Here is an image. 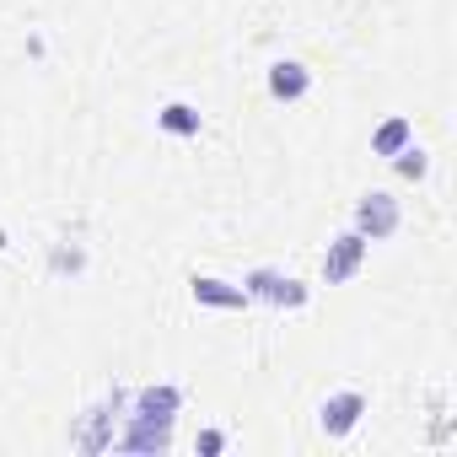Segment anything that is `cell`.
I'll return each mask as SVG.
<instances>
[{
  "mask_svg": "<svg viewBox=\"0 0 457 457\" xmlns=\"http://www.w3.org/2000/svg\"><path fill=\"white\" fill-rule=\"evenodd\" d=\"M398 220H403V210H398V199H393L387 188L361 194V204H355V232H361L366 243H387V237L398 232Z\"/></svg>",
  "mask_w": 457,
  "mask_h": 457,
  "instance_id": "6da1fadb",
  "label": "cell"
},
{
  "mask_svg": "<svg viewBox=\"0 0 457 457\" xmlns=\"http://www.w3.org/2000/svg\"><path fill=\"white\" fill-rule=\"evenodd\" d=\"M243 291H248V302H270V307H291V312L312 302V291H307L302 280L280 275V270H253V275H243Z\"/></svg>",
  "mask_w": 457,
  "mask_h": 457,
  "instance_id": "7a4b0ae2",
  "label": "cell"
},
{
  "mask_svg": "<svg viewBox=\"0 0 457 457\" xmlns=\"http://www.w3.org/2000/svg\"><path fill=\"white\" fill-rule=\"evenodd\" d=\"M366 253H371V243H366L361 232L334 237V243H328V253H323V280H328V286L355 280V275H361V264H366Z\"/></svg>",
  "mask_w": 457,
  "mask_h": 457,
  "instance_id": "3957f363",
  "label": "cell"
},
{
  "mask_svg": "<svg viewBox=\"0 0 457 457\" xmlns=\"http://www.w3.org/2000/svg\"><path fill=\"white\" fill-rule=\"evenodd\" d=\"M178 409H183V393L172 382H151L129 398V420H151V425H172Z\"/></svg>",
  "mask_w": 457,
  "mask_h": 457,
  "instance_id": "277c9868",
  "label": "cell"
},
{
  "mask_svg": "<svg viewBox=\"0 0 457 457\" xmlns=\"http://www.w3.org/2000/svg\"><path fill=\"white\" fill-rule=\"evenodd\" d=\"M361 414H366V398H361L355 387H345V393L323 398V409H318V425H323V436H350V430L361 425Z\"/></svg>",
  "mask_w": 457,
  "mask_h": 457,
  "instance_id": "5b68a950",
  "label": "cell"
},
{
  "mask_svg": "<svg viewBox=\"0 0 457 457\" xmlns=\"http://www.w3.org/2000/svg\"><path fill=\"white\" fill-rule=\"evenodd\" d=\"M188 291H194V302H199V307H215V312H243V307H248V291H243V286L215 280V275H194V280H188Z\"/></svg>",
  "mask_w": 457,
  "mask_h": 457,
  "instance_id": "8992f818",
  "label": "cell"
},
{
  "mask_svg": "<svg viewBox=\"0 0 457 457\" xmlns=\"http://www.w3.org/2000/svg\"><path fill=\"white\" fill-rule=\"evenodd\" d=\"M119 409H124V393L113 387L97 409H87V414H92V425L76 436V446H81V452H108V446H113V414H119Z\"/></svg>",
  "mask_w": 457,
  "mask_h": 457,
  "instance_id": "52a82bcc",
  "label": "cell"
},
{
  "mask_svg": "<svg viewBox=\"0 0 457 457\" xmlns=\"http://www.w3.org/2000/svg\"><path fill=\"white\" fill-rule=\"evenodd\" d=\"M312 92V71L302 60H275L270 65V97L275 103H302Z\"/></svg>",
  "mask_w": 457,
  "mask_h": 457,
  "instance_id": "ba28073f",
  "label": "cell"
},
{
  "mask_svg": "<svg viewBox=\"0 0 457 457\" xmlns=\"http://www.w3.org/2000/svg\"><path fill=\"white\" fill-rule=\"evenodd\" d=\"M129 420V414H124ZM119 452H167L172 446V425H151V420H129L124 436H113Z\"/></svg>",
  "mask_w": 457,
  "mask_h": 457,
  "instance_id": "9c48e42d",
  "label": "cell"
},
{
  "mask_svg": "<svg viewBox=\"0 0 457 457\" xmlns=\"http://www.w3.org/2000/svg\"><path fill=\"white\" fill-rule=\"evenodd\" d=\"M409 140H414V124H409L403 113H393V119H387V124L371 135V151H377V156H398Z\"/></svg>",
  "mask_w": 457,
  "mask_h": 457,
  "instance_id": "30bf717a",
  "label": "cell"
},
{
  "mask_svg": "<svg viewBox=\"0 0 457 457\" xmlns=\"http://www.w3.org/2000/svg\"><path fill=\"white\" fill-rule=\"evenodd\" d=\"M156 124H162L167 135H199V113H194L188 103H167V108L156 113Z\"/></svg>",
  "mask_w": 457,
  "mask_h": 457,
  "instance_id": "8fae6325",
  "label": "cell"
},
{
  "mask_svg": "<svg viewBox=\"0 0 457 457\" xmlns=\"http://www.w3.org/2000/svg\"><path fill=\"white\" fill-rule=\"evenodd\" d=\"M393 167H398L403 178H425V172H430V156H425V151H420V145L409 140V145H403V151L393 156Z\"/></svg>",
  "mask_w": 457,
  "mask_h": 457,
  "instance_id": "7c38bea8",
  "label": "cell"
},
{
  "mask_svg": "<svg viewBox=\"0 0 457 457\" xmlns=\"http://www.w3.org/2000/svg\"><path fill=\"white\" fill-rule=\"evenodd\" d=\"M220 446H226V436H220V430H204V436H199V452H220Z\"/></svg>",
  "mask_w": 457,
  "mask_h": 457,
  "instance_id": "4fadbf2b",
  "label": "cell"
}]
</instances>
